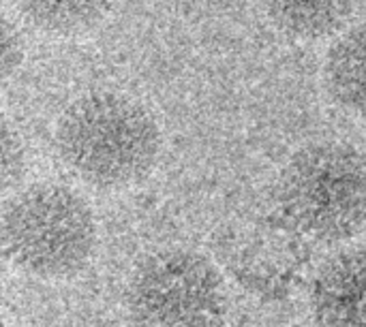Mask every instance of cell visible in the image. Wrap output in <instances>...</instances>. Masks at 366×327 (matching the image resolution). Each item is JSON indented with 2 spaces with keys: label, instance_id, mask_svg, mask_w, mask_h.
Here are the masks:
<instances>
[{
  "label": "cell",
  "instance_id": "3957f363",
  "mask_svg": "<svg viewBox=\"0 0 366 327\" xmlns=\"http://www.w3.org/2000/svg\"><path fill=\"white\" fill-rule=\"evenodd\" d=\"M99 242L90 203L62 184H32L13 195L2 212L4 257L41 281L81 274Z\"/></svg>",
  "mask_w": 366,
  "mask_h": 327
},
{
  "label": "cell",
  "instance_id": "5b68a950",
  "mask_svg": "<svg viewBox=\"0 0 366 327\" xmlns=\"http://www.w3.org/2000/svg\"><path fill=\"white\" fill-rule=\"evenodd\" d=\"M311 311L320 327H366V248L341 251L320 268Z\"/></svg>",
  "mask_w": 366,
  "mask_h": 327
},
{
  "label": "cell",
  "instance_id": "ba28073f",
  "mask_svg": "<svg viewBox=\"0 0 366 327\" xmlns=\"http://www.w3.org/2000/svg\"><path fill=\"white\" fill-rule=\"evenodd\" d=\"M15 6L36 30L75 36L92 30L107 15L112 0H15Z\"/></svg>",
  "mask_w": 366,
  "mask_h": 327
},
{
  "label": "cell",
  "instance_id": "277c9868",
  "mask_svg": "<svg viewBox=\"0 0 366 327\" xmlns=\"http://www.w3.org/2000/svg\"><path fill=\"white\" fill-rule=\"evenodd\" d=\"M127 313L135 327H219L227 291L219 270L199 253L165 248L131 274Z\"/></svg>",
  "mask_w": 366,
  "mask_h": 327
},
{
  "label": "cell",
  "instance_id": "30bf717a",
  "mask_svg": "<svg viewBox=\"0 0 366 327\" xmlns=\"http://www.w3.org/2000/svg\"><path fill=\"white\" fill-rule=\"evenodd\" d=\"M21 62V43L17 32H13L6 24L2 28V73L9 77Z\"/></svg>",
  "mask_w": 366,
  "mask_h": 327
},
{
  "label": "cell",
  "instance_id": "7a4b0ae2",
  "mask_svg": "<svg viewBox=\"0 0 366 327\" xmlns=\"http://www.w3.org/2000/svg\"><path fill=\"white\" fill-rule=\"evenodd\" d=\"M277 203L311 240L339 244L366 229V154L350 141H313L283 167Z\"/></svg>",
  "mask_w": 366,
  "mask_h": 327
},
{
  "label": "cell",
  "instance_id": "6da1fadb",
  "mask_svg": "<svg viewBox=\"0 0 366 327\" xmlns=\"http://www.w3.org/2000/svg\"><path fill=\"white\" fill-rule=\"evenodd\" d=\"M54 139L62 165L101 191L131 188L148 178L163 144L152 114L114 90H94L73 101Z\"/></svg>",
  "mask_w": 366,
  "mask_h": 327
},
{
  "label": "cell",
  "instance_id": "52a82bcc",
  "mask_svg": "<svg viewBox=\"0 0 366 327\" xmlns=\"http://www.w3.org/2000/svg\"><path fill=\"white\" fill-rule=\"evenodd\" d=\"M279 32L298 41L341 34L356 15L360 0H259Z\"/></svg>",
  "mask_w": 366,
  "mask_h": 327
},
{
  "label": "cell",
  "instance_id": "8992f818",
  "mask_svg": "<svg viewBox=\"0 0 366 327\" xmlns=\"http://www.w3.org/2000/svg\"><path fill=\"white\" fill-rule=\"evenodd\" d=\"M322 73L330 101L347 116L366 122V21L337 36Z\"/></svg>",
  "mask_w": 366,
  "mask_h": 327
},
{
  "label": "cell",
  "instance_id": "9c48e42d",
  "mask_svg": "<svg viewBox=\"0 0 366 327\" xmlns=\"http://www.w3.org/2000/svg\"><path fill=\"white\" fill-rule=\"evenodd\" d=\"M0 141H2V176H4V182H11L21 171L24 150H21L19 137L11 131V126L6 122L2 124Z\"/></svg>",
  "mask_w": 366,
  "mask_h": 327
}]
</instances>
